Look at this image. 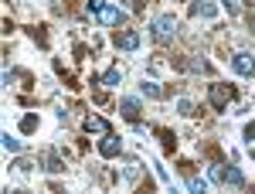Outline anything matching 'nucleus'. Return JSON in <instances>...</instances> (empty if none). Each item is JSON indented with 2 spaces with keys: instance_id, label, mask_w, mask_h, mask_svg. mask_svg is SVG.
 <instances>
[{
  "instance_id": "f257e3e1",
  "label": "nucleus",
  "mask_w": 255,
  "mask_h": 194,
  "mask_svg": "<svg viewBox=\"0 0 255 194\" xmlns=\"http://www.w3.org/2000/svg\"><path fill=\"white\" fill-rule=\"evenodd\" d=\"M177 27H180V24H177L174 14H157V17L150 20V34L157 41H170L177 34Z\"/></svg>"
},
{
  "instance_id": "9b49d317",
  "label": "nucleus",
  "mask_w": 255,
  "mask_h": 194,
  "mask_svg": "<svg viewBox=\"0 0 255 194\" xmlns=\"http://www.w3.org/2000/svg\"><path fill=\"white\" fill-rule=\"evenodd\" d=\"M191 10H194V14H201V17H215V14H218V7L211 3V0H197Z\"/></svg>"
},
{
  "instance_id": "dca6fc26",
  "label": "nucleus",
  "mask_w": 255,
  "mask_h": 194,
  "mask_svg": "<svg viewBox=\"0 0 255 194\" xmlns=\"http://www.w3.org/2000/svg\"><path fill=\"white\" fill-rule=\"evenodd\" d=\"M187 188H191V191H208V181H201V177H187Z\"/></svg>"
},
{
  "instance_id": "4468645a",
  "label": "nucleus",
  "mask_w": 255,
  "mask_h": 194,
  "mask_svg": "<svg viewBox=\"0 0 255 194\" xmlns=\"http://www.w3.org/2000/svg\"><path fill=\"white\" fill-rule=\"evenodd\" d=\"M119 82H123V68H109L102 75V85H119Z\"/></svg>"
},
{
  "instance_id": "f8f14e48",
  "label": "nucleus",
  "mask_w": 255,
  "mask_h": 194,
  "mask_svg": "<svg viewBox=\"0 0 255 194\" xmlns=\"http://www.w3.org/2000/svg\"><path fill=\"white\" fill-rule=\"evenodd\" d=\"M85 130H89V133H109V126H106L102 116H89L85 119Z\"/></svg>"
},
{
  "instance_id": "9d476101",
  "label": "nucleus",
  "mask_w": 255,
  "mask_h": 194,
  "mask_svg": "<svg viewBox=\"0 0 255 194\" xmlns=\"http://www.w3.org/2000/svg\"><path fill=\"white\" fill-rule=\"evenodd\" d=\"M139 92H143V96H150V99H160V96H163L160 82H153V78H143V82H139Z\"/></svg>"
},
{
  "instance_id": "aec40b11",
  "label": "nucleus",
  "mask_w": 255,
  "mask_h": 194,
  "mask_svg": "<svg viewBox=\"0 0 255 194\" xmlns=\"http://www.w3.org/2000/svg\"><path fill=\"white\" fill-rule=\"evenodd\" d=\"M245 140H255V123H249V126H245Z\"/></svg>"
},
{
  "instance_id": "412c9836",
  "label": "nucleus",
  "mask_w": 255,
  "mask_h": 194,
  "mask_svg": "<svg viewBox=\"0 0 255 194\" xmlns=\"http://www.w3.org/2000/svg\"><path fill=\"white\" fill-rule=\"evenodd\" d=\"M252 31H255V17H252Z\"/></svg>"
},
{
  "instance_id": "20e7f679",
  "label": "nucleus",
  "mask_w": 255,
  "mask_h": 194,
  "mask_svg": "<svg viewBox=\"0 0 255 194\" xmlns=\"http://www.w3.org/2000/svg\"><path fill=\"white\" fill-rule=\"evenodd\" d=\"M99 154L102 157H119L123 154V140H119L116 133H102V140H99Z\"/></svg>"
},
{
  "instance_id": "2eb2a0df",
  "label": "nucleus",
  "mask_w": 255,
  "mask_h": 194,
  "mask_svg": "<svg viewBox=\"0 0 255 194\" xmlns=\"http://www.w3.org/2000/svg\"><path fill=\"white\" fill-rule=\"evenodd\" d=\"M20 130H24V133H34V130H38V116H24L20 119Z\"/></svg>"
},
{
  "instance_id": "f3484780",
  "label": "nucleus",
  "mask_w": 255,
  "mask_h": 194,
  "mask_svg": "<svg viewBox=\"0 0 255 194\" xmlns=\"http://www.w3.org/2000/svg\"><path fill=\"white\" fill-rule=\"evenodd\" d=\"M177 109H180V116H191L194 113V102L191 99H177Z\"/></svg>"
},
{
  "instance_id": "39448f33",
  "label": "nucleus",
  "mask_w": 255,
  "mask_h": 194,
  "mask_svg": "<svg viewBox=\"0 0 255 194\" xmlns=\"http://www.w3.org/2000/svg\"><path fill=\"white\" fill-rule=\"evenodd\" d=\"M232 68H235L238 75H255V55H249V51H238L235 58H232Z\"/></svg>"
},
{
  "instance_id": "7ed1b4c3",
  "label": "nucleus",
  "mask_w": 255,
  "mask_h": 194,
  "mask_svg": "<svg viewBox=\"0 0 255 194\" xmlns=\"http://www.w3.org/2000/svg\"><path fill=\"white\" fill-rule=\"evenodd\" d=\"M208 96H211V106H215V109H228V102L235 99V89H232V85H221V82H215V85L208 89Z\"/></svg>"
},
{
  "instance_id": "1a4fd4ad",
  "label": "nucleus",
  "mask_w": 255,
  "mask_h": 194,
  "mask_svg": "<svg viewBox=\"0 0 255 194\" xmlns=\"http://www.w3.org/2000/svg\"><path fill=\"white\" fill-rule=\"evenodd\" d=\"M44 171H51V174H61V171H65L58 150H48V154H44Z\"/></svg>"
},
{
  "instance_id": "0eeeda50",
  "label": "nucleus",
  "mask_w": 255,
  "mask_h": 194,
  "mask_svg": "<svg viewBox=\"0 0 255 194\" xmlns=\"http://www.w3.org/2000/svg\"><path fill=\"white\" fill-rule=\"evenodd\" d=\"M116 48L119 51H136L139 48V31H123V34H116Z\"/></svg>"
},
{
  "instance_id": "a211bd4d",
  "label": "nucleus",
  "mask_w": 255,
  "mask_h": 194,
  "mask_svg": "<svg viewBox=\"0 0 255 194\" xmlns=\"http://www.w3.org/2000/svg\"><path fill=\"white\" fill-rule=\"evenodd\" d=\"M106 3H109V0H89V3H85V10H89V14H99Z\"/></svg>"
},
{
  "instance_id": "6e6552de",
  "label": "nucleus",
  "mask_w": 255,
  "mask_h": 194,
  "mask_svg": "<svg viewBox=\"0 0 255 194\" xmlns=\"http://www.w3.org/2000/svg\"><path fill=\"white\" fill-rule=\"evenodd\" d=\"M119 113H123V119L136 123L139 119V99H123V102H119Z\"/></svg>"
},
{
  "instance_id": "f03ea898",
  "label": "nucleus",
  "mask_w": 255,
  "mask_h": 194,
  "mask_svg": "<svg viewBox=\"0 0 255 194\" xmlns=\"http://www.w3.org/2000/svg\"><path fill=\"white\" fill-rule=\"evenodd\" d=\"M211 181H218V184H232V188H245V174H242L238 167H228V164L211 167Z\"/></svg>"
},
{
  "instance_id": "423d86ee",
  "label": "nucleus",
  "mask_w": 255,
  "mask_h": 194,
  "mask_svg": "<svg viewBox=\"0 0 255 194\" xmlns=\"http://www.w3.org/2000/svg\"><path fill=\"white\" fill-rule=\"evenodd\" d=\"M96 17H99V24H106V27H116V24H123V17H126V14H123L119 7H113V3H106Z\"/></svg>"
},
{
  "instance_id": "6ab92c4d",
  "label": "nucleus",
  "mask_w": 255,
  "mask_h": 194,
  "mask_svg": "<svg viewBox=\"0 0 255 194\" xmlns=\"http://www.w3.org/2000/svg\"><path fill=\"white\" fill-rule=\"evenodd\" d=\"M221 7H225L228 14H238V10H242V0H221Z\"/></svg>"
},
{
  "instance_id": "ddd939ff",
  "label": "nucleus",
  "mask_w": 255,
  "mask_h": 194,
  "mask_svg": "<svg viewBox=\"0 0 255 194\" xmlns=\"http://www.w3.org/2000/svg\"><path fill=\"white\" fill-rule=\"evenodd\" d=\"M0 140H3V150H7V154H17L20 147H24V143H20L17 136H10V133H3Z\"/></svg>"
}]
</instances>
